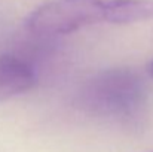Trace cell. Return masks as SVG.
I'll use <instances>...</instances> for the list:
<instances>
[{"label":"cell","mask_w":153,"mask_h":152,"mask_svg":"<svg viewBox=\"0 0 153 152\" xmlns=\"http://www.w3.org/2000/svg\"><path fill=\"white\" fill-rule=\"evenodd\" d=\"M149 87L132 69L114 67L88 78L76 94V106L94 116L107 119H132L147 104Z\"/></svg>","instance_id":"6da1fadb"},{"label":"cell","mask_w":153,"mask_h":152,"mask_svg":"<svg viewBox=\"0 0 153 152\" xmlns=\"http://www.w3.org/2000/svg\"><path fill=\"white\" fill-rule=\"evenodd\" d=\"M105 0H49L31 10L24 25L37 36L73 33L104 21Z\"/></svg>","instance_id":"7a4b0ae2"},{"label":"cell","mask_w":153,"mask_h":152,"mask_svg":"<svg viewBox=\"0 0 153 152\" xmlns=\"http://www.w3.org/2000/svg\"><path fill=\"white\" fill-rule=\"evenodd\" d=\"M36 84L34 69L24 60L10 55H0V103L30 91Z\"/></svg>","instance_id":"3957f363"},{"label":"cell","mask_w":153,"mask_h":152,"mask_svg":"<svg viewBox=\"0 0 153 152\" xmlns=\"http://www.w3.org/2000/svg\"><path fill=\"white\" fill-rule=\"evenodd\" d=\"M153 19V0H105L104 21L126 25Z\"/></svg>","instance_id":"277c9868"},{"label":"cell","mask_w":153,"mask_h":152,"mask_svg":"<svg viewBox=\"0 0 153 152\" xmlns=\"http://www.w3.org/2000/svg\"><path fill=\"white\" fill-rule=\"evenodd\" d=\"M149 75L153 78V60L150 61V64H149Z\"/></svg>","instance_id":"5b68a950"}]
</instances>
